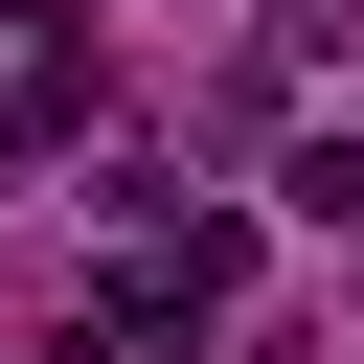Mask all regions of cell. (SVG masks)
Segmentation results:
<instances>
[{"label":"cell","mask_w":364,"mask_h":364,"mask_svg":"<svg viewBox=\"0 0 364 364\" xmlns=\"http://www.w3.org/2000/svg\"><path fill=\"white\" fill-rule=\"evenodd\" d=\"M296 228H364V136H296V182H273Z\"/></svg>","instance_id":"cell-1"},{"label":"cell","mask_w":364,"mask_h":364,"mask_svg":"<svg viewBox=\"0 0 364 364\" xmlns=\"http://www.w3.org/2000/svg\"><path fill=\"white\" fill-rule=\"evenodd\" d=\"M46 136H68V68H0V182H23Z\"/></svg>","instance_id":"cell-2"}]
</instances>
